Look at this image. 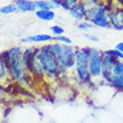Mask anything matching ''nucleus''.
<instances>
[{
	"instance_id": "f257e3e1",
	"label": "nucleus",
	"mask_w": 123,
	"mask_h": 123,
	"mask_svg": "<svg viewBox=\"0 0 123 123\" xmlns=\"http://www.w3.org/2000/svg\"><path fill=\"white\" fill-rule=\"evenodd\" d=\"M88 47L75 48V68L78 78L83 83L91 82V73L88 71Z\"/></svg>"
},
{
	"instance_id": "f03ea898",
	"label": "nucleus",
	"mask_w": 123,
	"mask_h": 123,
	"mask_svg": "<svg viewBox=\"0 0 123 123\" xmlns=\"http://www.w3.org/2000/svg\"><path fill=\"white\" fill-rule=\"evenodd\" d=\"M85 20L93 24V26L100 28H111L110 21L107 18V9L102 2H98L95 6L87 8V15Z\"/></svg>"
},
{
	"instance_id": "7ed1b4c3",
	"label": "nucleus",
	"mask_w": 123,
	"mask_h": 123,
	"mask_svg": "<svg viewBox=\"0 0 123 123\" xmlns=\"http://www.w3.org/2000/svg\"><path fill=\"white\" fill-rule=\"evenodd\" d=\"M38 58L40 61L44 68V72L47 74H57L59 73L61 65H59L58 58L56 55L50 50L49 45L43 46L42 48H38Z\"/></svg>"
},
{
	"instance_id": "20e7f679",
	"label": "nucleus",
	"mask_w": 123,
	"mask_h": 123,
	"mask_svg": "<svg viewBox=\"0 0 123 123\" xmlns=\"http://www.w3.org/2000/svg\"><path fill=\"white\" fill-rule=\"evenodd\" d=\"M88 71L91 76L98 77L102 75V58L103 53L95 47H88Z\"/></svg>"
},
{
	"instance_id": "39448f33",
	"label": "nucleus",
	"mask_w": 123,
	"mask_h": 123,
	"mask_svg": "<svg viewBox=\"0 0 123 123\" xmlns=\"http://www.w3.org/2000/svg\"><path fill=\"white\" fill-rule=\"evenodd\" d=\"M62 68H71L75 66V48L72 45L63 44V50L58 57Z\"/></svg>"
},
{
	"instance_id": "423d86ee",
	"label": "nucleus",
	"mask_w": 123,
	"mask_h": 123,
	"mask_svg": "<svg viewBox=\"0 0 123 123\" xmlns=\"http://www.w3.org/2000/svg\"><path fill=\"white\" fill-rule=\"evenodd\" d=\"M117 61V57L103 53V58H102V76H103V78L106 82H110V80L112 78V69H113V66Z\"/></svg>"
},
{
	"instance_id": "0eeeda50",
	"label": "nucleus",
	"mask_w": 123,
	"mask_h": 123,
	"mask_svg": "<svg viewBox=\"0 0 123 123\" xmlns=\"http://www.w3.org/2000/svg\"><path fill=\"white\" fill-rule=\"evenodd\" d=\"M21 56H16V57H10L9 61V69L12 73L13 77L17 80H21L24 76V64L21 63Z\"/></svg>"
},
{
	"instance_id": "6e6552de",
	"label": "nucleus",
	"mask_w": 123,
	"mask_h": 123,
	"mask_svg": "<svg viewBox=\"0 0 123 123\" xmlns=\"http://www.w3.org/2000/svg\"><path fill=\"white\" fill-rule=\"evenodd\" d=\"M69 15L76 20H85L86 15H87V7L85 6L83 2L78 1L77 3H75L74 6L71 8Z\"/></svg>"
},
{
	"instance_id": "1a4fd4ad",
	"label": "nucleus",
	"mask_w": 123,
	"mask_h": 123,
	"mask_svg": "<svg viewBox=\"0 0 123 123\" xmlns=\"http://www.w3.org/2000/svg\"><path fill=\"white\" fill-rule=\"evenodd\" d=\"M107 18L110 21V25L113 29L123 30V23L119 19L117 15V8H107Z\"/></svg>"
},
{
	"instance_id": "9d476101",
	"label": "nucleus",
	"mask_w": 123,
	"mask_h": 123,
	"mask_svg": "<svg viewBox=\"0 0 123 123\" xmlns=\"http://www.w3.org/2000/svg\"><path fill=\"white\" fill-rule=\"evenodd\" d=\"M15 3L20 12H31L37 9L35 1L32 0H15Z\"/></svg>"
},
{
	"instance_id": "9b49d317",
	"label": "nucleus",
	"mask_w": 123,
	"mask_h": 123,
	"mask_svg": "<svg viewBox=\"0 0 123 123\" xmlns=\"http://www.w3.org/2000/svg\"><path fill=\"white\" fill-rule=\"evenodd\" d=\"M37 52V48L36 47H28L21 53V63L24 64L25 67H27L29 69V66H30V63H31V59L35 55V53Z\"/></svg>"
},
{
	"instance_id": "f8f14e48",
	"label": "nucleus",
	"mask_w": 123,
	"mask_h": 123,
	"mask_svg": "<svg viewBox=\"0 0 123 123\" xmlns=\"http://www.w3.org/2000/svg\"><path fill=\"white\" fill-rule=\"evenodd\" d=\"M53 40V37L47 34H38V35L34 36H28L26 38H23L21 42L23 43H45V42H50Z\"/></svg>"
},
{
	"instance_id": "ddd939ff",
	"label": "nucleus",
	"mask_w": 123,
	"mask_h": 123,
	"mask_svg": "<svg viewBox=\"0 0 123 123\" xmlns=\"http://www.w3.org/2000/svg\"><path fill=\"white\" fill-rule=\"evenodd\" d=\"M36 17L44 21H52L55 18V12L54 10H45V9H38L36 10Z\"/></svg>"
},
{
	"instance_id": "4468645a",
	"label": "nucleus",
	"mask_w": 123,
	"mask_h": 123,
	"mask_svg": "<svg viewBox=\"0 0 123 123\" xmlns=\"http://www.w3.org/2000/svg\"><path fill=\"white\" fill-rule=\"evenodd\" d=\"M37 9H45V10H54L56 9L53 5L52 0H36L35 1Z\"/></svg>"
},
{
	"instance_id": "2eb2a0df",
	"label": "nucleus",
	"mask_w": 123,
	"mask_h": 123,
	"mask_svg": "<svg viewBox=\"0 0 123 123\" xmlns=\"http://www.w3.org/2000/svg\"><path fill=\"white\" fill-rule=\"evenodd\" d=\"M112 76H117V77L123 78V61L122 59H117L112 69Z\"/></svg>"
},
{
	"instance_id": "dca6fc26",
	"label": "nucleus",
	"mask_w": 123,
	"mask_h": 123,
	"mask_svg": "<svg viewBox=\"0 0 123 123\" xmlns=\"http://www.w3.org/2000/svg\"><path fill=\"white\" fill-rule=\"evenodd\" d=\"M113 87H115L119 91L123 92V78L122 77H117V76H112V78L109 82Z\"/></svg>"
},
{
	"instance_id": "f3484780",
	"label": "nucleus",
	"mask_w": 123,
	"mask_h": 123,
	"mask_svg": "<svg viewBox=\"0 0 123 123\" xmlns=\"http://www.w3.org/2000/svg\"><path fill=\"white\" fill-rule=\"evenodd\" d=\"M17 11H19V10H18L15 2L1 7V13H3V15H9V13H12V12H17Z\"/></svg>"
},
{
	"instance_id": "a211bd4d",
	"label": "nucleus",
	"mask_w": 123,
	"mask_h": 123,
	"mask_svg": "<svg viewBox=\"0 0 123 123\" xmlns=\"http://www.w3.org/2000/svg\"><path fill=\"white\" fill-rule=\"evenodd\" d=\"M80 0H62V8L66 11H69L71 8L74 6L75 3H77Z\"/></svg>"
},
{
	"instance_id": "6ab92c4d",
	"label": "nucleus",
	"mask_w": 123,
	"mask_h": 123,
	"mask_svg": "<svg viewBox=\"0 0 123 123\" xmlns=\"http://www.w3.org/2000/svg\"><path fill=\"white\" fill-rule=\"evenodd\" d=\"M92 26H93V24H91L90 21H86V20H84V21H82V23H80L77 25V28L80 30H82V31H88V30L92 28Z\"/></svg>"
},
{
	"instance_id": "aec40b11",
	"label": "nucleus",
	"mask_w": 123,
	"mask_h": 123,
	"mask_svg": "<svg viewBox=\"0 0 123 123\" xmlns=\"http://www.w3.org/2000/svg\"><path fill=\"white\" fill-rule=\"evenodd\" d=\"M8 52H9L10 57L21 56V53H23V48H21L20 46H16V47H12V48H10Z\"/></svg>"
},
{
	"instance_id": "412c9836",
	"label": "nucleus",
	"mask_w": 123,
	"mask_h": 123,
	"mask_svg": "<svg viewBox=\"0 0 123 123\" xmlns=\"http://www.w3.org/2000/svg\"><path fill=\"white\" fill-rule=\"evenodd\" d=\"M105 54H109V55H112L114 57H117V59H122L123 61V53H121L120 50H117V48L114 49H109V50H105Z\"/></svg>"
},
{
	"instance_id": "4be33fe9",
	"label": "nucleus",
	"mask_w": 123,
	"mask_h": 123,
	"mask_svg": "<svg viewBox=\"0 0 123 123\" xmlns=\"http://www.w3.org/2000/svg\"><path fill=\"white\" fill-rule=\"evenodd\" d=\"M7 64L6 62H5V59L2 58V56L0 55V78H2L6 76V69H7ZM9 68V67H8Z\"/></svg>"
},
{
	"instance_id": "5701e85b",
	"label": "nucleus",
	"mask_w": 123,
	"mask_h": 123,
	"mask_svg": "<svg viewBox=\"0 0 123 123\" xmlns=\"http://www.w3.org/2000/svg\"><path fill=\"white\" fill-rule=\"evenodd\" d=\"M53 39H55L56 42L58 43H63V44H68V45H72V40L68 37L64 35H59V36H56V37H53Z\"/></svg>"
},
{
	"instance_id": "b1692460",
	"label": "nucleus",
	"mask_w": 123,
	"mask_h": 123,
	"mask_svg": "<svg viewBox=\"0 0 123 123\" xmlns=\"http://www.w3.org/2000/svg\"><path fill=\"white\" fill-rule=\"evenodd\" d=\"M50 30L54 34L55 36H59V35H63L64 34V28L59 25H54V26L50 27Z\"/></svg>"
},
{
	"instance_id": "393cba45",
	"label": "nucleus",
	"mask_w": 123,
	"mask_h": 123,
	"mask_svg": "<svg viewBox=\"0 0 123 123\" xmlns=\"http://www.w3.org/2000/svg\"><path fill=\"white\" fill-rule=\"evenodd\" d=\"M80 1L84 3V5H85L86 7H87V8H91V7L95 6L96 3L100 2L98 0H80Z\"/></svg>"
},
{
	"instance_id": "a878e982",
	"label": "nucleus",
	"mask_w": 123,
	"mask_h": 123,
	"mask_svg": "<svg viewBox=\"0 0 123 123\" xmlns=\"http://www.w3.org/2000/svg\"><path fill=\"white\" fill-rule=\"evenodd\" d=\"M84 37L86 39H88V40H91V42H98V38H97L96 36H94V35H90V34H85Z\"/></svg>"
},
{
	"instance_id": "bb28decb",
	"label": "nucleus",
	"mask_w": 123,
	"mask_h": 123,
	"mask_svg": "<svg viewBox=\"0 0 123 123\" xmlns=\"http://www.w3.org/2000/svg\"><path fill=\"white\" fill-rule=\"evenodd\" d=\"M117 17H119V19L123 23V7L117 8Z\"/></svg>"
},
{
	"instance_id": "cd10ccee",
	"label": "nucleus",
	"mask_w": 123,
	"mask_h": 123,
	"mask_svg": "<svg viewBox=\"0 0 123 123\" xmlns=\"http://www.w3.org/2000/svg\"><path fill=\"white\" fill-rule=\"evenodd\" d=\"M52 2H53V5L55 6L56 9L62 6V0H52Z\"/></svg>"
},
{
	"instance_id": "c85d7f7f",
	"label": "nucleus",
	"mask_w": 123,
	"mask_h": 123,
	"mask_svg": "<svg viewBox=\"0 0 123 123\" xmlns=\"http://www.w3.org/2000/svg\"><path fill=\"white\" fill-rule=\"evenodd\" d=\"M115 48H117V50H120L121 53H123V42H121V43H119V44H117Z\"/></svg>"
},
{
	"instance_id": "c756f323",
	"label": "nucleus",
	"mask_w": 123,
	"mask_h": 123,
	"mask_svg": "<svg viewBox=\"0 0 123 123\" xmlns=\"http://www.w3.org/2000/svg\"><path fill=\"white\" fill-rule=\"evenodd\" d=\"M0 13H1V7H0Z\"/></svg>"
},
{
	"instance_id": "7c9ffc66",
	"label": "nucleus",
	"mask_w": 123,
	"mask_h": 123,
	"mask_svg": "<svg viewBox=\"0 0 123 123\" xmlns=\"http://www.w3.org/2000/svg\"><path fill=\"white\" fill-rule=\"evenodd\" d=\"M0 30H1V26H0Z\"/></svg>"
},
{
	"instance_id": "2f4dec72",
	"label": "nucleus",
	"mask_w": 123,
	"mask_h": 123,
	"mask_svg": "<svg viewBox=\"0 0 123 123\" xmlns=\"http://www.w3.org/2000/svg\"><path fill=\"white\" fill-rule=\"evenodd\" d=\"M0 88H1V86H0Z\"/></svg>"
}]
</instances>
